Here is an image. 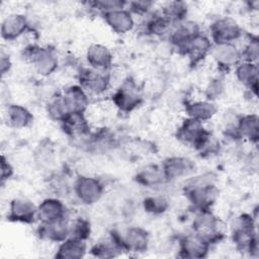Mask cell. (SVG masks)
<instances>
[{
  "mask_svg": "<svg viewBox=\"0 0 259 259\" xmlns=\"http://www.w3.org/2000/svg\"><path fill=\"white\" fill-rule=\"evenodd\" d=\"M185 195L195 210H210L219 195L215 176L212 173H204L193 177L185 186Z\"/></svg>",
  "mask_w": 259,
  "mask_h": 259,
  "instance_id": "cell-1",
  "label": "cell"
},
{
  "mask_svg": "<svg viewBox=\"0 0 259 259\" xmlns=\"http://www.w3.org/2000/svg\"><path fill=\"white\" fill-rule=\"evenodd\" d=\"M232 228L233 241L238 250L247 252L250 255H257L258 238L253 217L249 213L240 214L235 219Z\"/></svg>",
  "mask_w": 259,
  "mask_h": 259,
  "instance_id": "cell-2",
  "label": "cell"
},
{
  "mask_svg": "<svg viewBox=\"0 0 259 259\" xmlns=\"http://www.w3.org/2000/svg\"><path fill=\"white\" fill-rule=\"evenodd\" d=\"M22 56L33 65L36 73L44 77L53 74L59 65L58 57L54 49L29 45L23 50Z\"/></svg>",
  "mask_w": 259,
  "mask_h": 259,
  "instance_id": "cell-3",
  "label": "cell"
},
{
  "mask_svg": "<svg viewBox=\"0 0 259 259\" xmlns=\"http://www.w3.org/2000/svg\"><path fill=\"white\" fill-rule=\"evenodd\" d=\"M111 99L120 111L128 113L141 105L143 95L138 84L132 78H126L112 94Z\"/></svg>",
  "mask_w": 259,
  "mask_h": 259,
  "instance_id": "cell-4",
  "label": "cell"
},
{
  "mask_svg": "<svg viewBox=\"0 0 259 259\" xmlns=\"http://www.w3.org/2000/svg\"><path fill=\"white\" fill-rule=\"evenodd\" d=\"M221 226L220 220L210 210L197 211L192 223L193 233L197 234L210 245L222 240L224 233Z\"/></svg>",
  "mask_w": 259,
  "mask_h": 259,
  "instance_id": "cell-5",
  "label": "cell"
},
{
  "mask_svg": "<svg viewBox=\"0 0 259 259\" xmlns=\"http://www.w3.org/2000/svg\"><path fill=\"white\" fill-rule=\"evenodd\" d=\"M73 189L77 198L82 203L91 205L96 203L102 197L104 185L95 177L81 175L75 180Z\"/></svg>",
  "mask_w": 259,
  "mask_h": 259,
  "instance_id": "cell-6",
  "label": "cell"
},
{
  "mask_svg": "<svg viewBox=\"0 0 259 259\" xmlns=\"http://www.w3.org/2000/svg\"><path fill=\"white\" fill-rule=\"evenodd\" d=\"M209 30L212 44L235 42L243 34L241 26L231 17L218 18L210 24Z\"/></svg>",
  "mask_w": 259,
  "mask_h": 259,
  "instance_id": "cell-7",
  "label": "cell"
},
{
  "mask_svg": "<svg viewBox=\"0 0 259 259\" xmlns=\"http://www.w3.org/2000/svg\"><path fill=\"white\" fill-rule=\"evenodd\" d=\"M80 85L87 93L99 95L104 93L110 85V75L105 71L84 68L79 73Z\"/></svg>",
  "mask_w": 259,
  "mask_h": 259,
  "instance_id": "cell-8",
  "label": "cell"
},
{
  "mask_svg": "<svg viewBox=\"0 0 259 259\" xmlns=\"http://www.w3.org/2000/svg\"><path fill=\"white\" fill-rule=\"evenodd\" d=\"M209 55L221 70L235 68L242 61L240 49H238L235 42L212 44Z\"/></svg>",
  "mask_w": 259,
  "mask_h": 259,
  "instance_id": "cell-9",
  "label": "cell"
},
{
  "mask_svg": "<svg viewBox=\"0 0 259 259\" xmlns=\"http://www.w3.org/2000/svg\"><path fill=\"white\" fill-rule=\"evenodd\" d=\"M200 32V27L196 22L185 19L173 25L168 35V40L171 47L180 53L187 42Z\"/></svg>",
  "mask_w": 259,
  "mask_h": 259,
  "instance_id": "cell-10",
  "label": "cell"
},
{
  "mask_svg": "<svg viewBox=\"0 0 259 259\" xmlns=\"http://www.w3.org/2000/svg\"><path fill=\"white\" fill-rule=\"evenodd\" d=\"M7 219L11 222L31 224L37 219V206L27 198H14L9 203Z\"/></svg>",
  "mask_w": 259,
  "mask_h": 259,
  "instance_id": "cell-11",
  "label": "cell"
},
{
  "mask_svg": "<svg viewBox=\"0 0 259 259\" xmlns=\"http://www.w3.org/2000/svg\"><path fill=\"white\" fill-rule=\"evenodd\" d=\"M210 244L195 233L187 234L179 240V256L185 258H204L207 256Z\"/></svg>",
  "mask_w": 259,
  "mask_h": 259,
  "instance_id": "cell-12",
  "label": "cell"
},
{
  "mask_svg": "<svg viewBox=\"0 0 259 259\" xmlns=\"http://www.w3.org/2000/svg\"><path fill=\"white\" fill-rule=\"evenodd\" d=\"M211 47V39L207 35L200 32L187 42L180 54L188 58L190 65L195 66L200 63L207 55H209Z\"/></svg>",
  "mask_w": 259,
  "mask_h": 259,
  "instance_id": "cell-13",
  "label": "cell"
},
{
  "mask_svg": "<svg viewBox=\"0 0 259 259\" xmlns=\"http://www.w3.org/2000/svg\"><path fill=\"white\" fill-rule=\"evenodd\" d=\"M161 167L167 180L172 181L191 174L195 169V164L189 158L172 156L167 158Z\"/></svg>",
  "mask_w": 259,
  "mask_h": 259,
  "instance_id": "cell-14",
  "label": "cell"
},
{
  "mask_svg": "<svg viewBox=\"0 0 259 259\" xmlns=\"http://www.w3.org/2000/svg\"><path fill=\"white\" fill-rule=\"evenodd\" d=\"M29 29V21L25 15L11 13L7 15L1 23V37L5 40H15Z\"/></svg>",
  "mask_w": 259,
  "mask_h": 259,
  "instance_id": "cell-15",
  "label": "cell"
},
{
  "mask_svg": "<svg viewBox=\"0 0 259 259\" xmlns=\"http://www.w3.org/2000/svg\"><path fill=\"white\" fill-rule=\"evenodd\" d=\"M106 24L115 33L124 34L134 28L135 20L133 14L126 8L111 10L101 14Z\"/></svg>",
  "mask_w": 259,
  "mask_h": 259,
  "instance_id": "cell-16",
  "label": "cell"
},
{
  "mask_svg": "<svg viewBox=\"0 0 259 259\" xmlns=\"http://www.w3.org/2000/svg\"><path fill=\"white\" fill-rule=\"evenodd\" d=\"M120 238L125 251L145 252L150 243L149 233L141 227H130L120 234Z\"/></svg>",
  "mask_w": 259,
  "mask_h": 259,
  "instance_id": "cell-17",
  "label": "cell"
},
{
  "mask_svg": "<svg viewBox=\"0 0 259 259\" xmlns=\"http://www.w3.org/2000/svg\"><path fill=\"white\" fill-rule=\"evenodd\" d=\"M124 250L121 243L120 234L116 231H112L108 238L96 243L90 249L93 256L98 258H112L118 256Z\"/></svg>",
  "mask_w": 259,
  "mask_h": 259,
  "instance_id": "cell-18",
  "label": "cell"
},
{
  "mask_svg": "<svg viewBox=\"0 0 259 259\" xmlns=\"http://www.w3.org/2000/svg\"><path fill=\"white\" fill-rule=\"evenodd\" d=\"M36 233L41 240L61 243L69 237V221L65 218L56 222L40 223Z\"/></svg>",
  "mask_w": 259,
  "mask_h": 259,
  "instance_id": "cell-19",
  "label": "cell"
},
{
  "mask_svg": "<svg viewBox=\"0 0 259 259\" xmlns=\"http://www.w3.org/2000/svg\"><path fill=\"white\" fill-rule=\"evenodd\" d=\"M86 60L91 68L99 71H107L112 66L113 56L106 46L92 44L87 49Z\"/></svg>",
  "mask_w": 259,
  "mask_h": 259,
  "instance_id": "cell-20",
  "label": "cell"
},
{
  "mask_svg": "<svg viewBox=\"0 0 259 259\" xmlns=\"http://www.w3.org/2000/svg\"><path fill=\"white\" fill-rule=\"evenodd\" d=\"M64 133L71 138H86L90 134V125L86 119L85 113L73 112L68 114L61 121Z\"/></svg>",
  "mask_w": 259,
  "mask_h": 259,
  "instance_id": "cell-21",
  "label": "cell"
},
{
  "mask_svg": "<svg viewBox=\"0 0 259 259\" xmlns=\"http://www.w3.org/2000/svg\"><path fill=\"white\" fill-rule=\"evenodd\" d=\"M65 218L66 206L59 198L49 197L37 205V219L40 223L56 222Z\"/></svg>",
  "mask_w": 259,
  "mask_h": 259,
  "instance_id": "cell-22",
  "label": "cell"
},
{
  "mask_svg": "<svg viewBox=\"0 0 259 259\" xmlns=\"http://www.w3.org/2000/svg\"><path fill=\"white\" fill-rule=\"evenodd\" d=\"M70 113H85L89 105V94L81 85H71L62 93Z\"/></svg>",
  "mask_w": 259,
  "mask_h": 259,
  "instance_id": "cell-23",
  "label": "cell"
},
{
  "mask_svg": "<svg viewBox=\"0 0 259 259\" xmlns=\"http://www.w3.org/2000/svg\"><path fill=\"white\" fill-rule=\"evenodd\" d=\"M258 64L241 61L235 67V75L237 80L246 86L254 95L258 93Z\"/></svg>",
  "mask_w": 259,
  "mask_h": 259,
  "instance_id": "cell-24",
  "label": "cell"
},
{
  "mask_svg": "<svg viewBox=\"0 0 259 259\" xmlns=\"http://www.w3.org/2000/svg\"><path fill=\"white\" fill-rule=\"evenodd\" d=\"M205 131L206 128H204L203 122L194 118L187 117L177 128L176 137L182 143L193 147Z\"/></svg>",
  "mask_w": 259,
  "mask_h": 259,
  "instance_id": "cell-25",
  "label": "cell"
},
{
  "mask_svg": "<svg viewBox=\"0 0 259 259\" xmlns=\"http://www.w3.org/2000/svg\"><path fill=\"white\" fill-rule=\"evenodd\" d=\"M87 252V244L85 240L68 237L60 243L56 255L59 259H80Z\"/></svg>",
  "mask_w": 259,
  "mask_h": 259,
  "instance_id": "cell-26",
  "label": "cell"
},
{
  "mask_svg": "<svg viewBox=\"0 0 259 259\" xmlns=\"http://www.w3.org/2000/svg\"><path fill=\"white\" fill-rule=\"evenodd\" d=\"M218 111L217 105L210 100H196L186 102L185 112L187 117L194 118L201 122L211 119Z\"/></svg>",
  "mask_w": 259,
  "mask_h": 259,
  "instance_id": "cell-27",
  "label": "cell"
},
{
  "mask_svg": "<svg viewBox=\"0 0 259 259\" xmlns=\"http://www.w3.org/2000/svg\"><path fill=\"white\" fill-rule=\"evenodd\" d=\"M136 181L145 187H157L168 182L161 166L148 165L141 169L136 177Z\"/></svg>",
  "mask_w": 259,
  "mask_h": 259,
  "instance_id": "cell-28",
  "label": "cell"
},
{
  "mask_svg": "<svg viewBox=\"0 0 259 259\" xmlns=\"http://www.w3.org/2000/svg\"><path fill=\"white\" fill-rule=\"evenodd\" d=\"M237 132L240 139L257 143L259 138V118L257 114H245L238 118Z\"/></svg>",
  "mask_w": 259,
  "mask_h": 259,
  "instance_id": "cell-29",
  "label": "cell"
},
{
  "mask_svg": "<svg viewBox=\"0 0 259 259\" xmlns=\"http://www.w3.org/2000/svg\"><path fill=\"white\" fill-rule=\"evenodd\" d=\"M6 117L9 125L14 128H25L33 122L32 113L20 104L8 105Z\"/></svg>",
  "mask_w": 259,
  "mask_h": 259,
  "instance_id": "cell-30",
  "label": "cell"
},
{
  "mask_svg": "<svg viewBox=\"0 0 259 259\" xmlns=\"http://www.w3.org/2000/svg\"><path fill=\"white\" fill-rule=\"evenodd\" d=\"M173 25L174 24L165 15H163L161 11H157L146 21L145 31L154 36L169 35Z\"/></svg>",
  "mask_w": 259,
  "mask_h": 259,
  "instance_id": "cell-31",
  "label": "cell"
},
{
  "mask_svg": "<svg viewBox=\"0 0 259 259\" xmlns=\"http://www.w3.org/2000/svg\"><path fill=\"white\" fill-rule=\"evenodd\" d=\"M160 11L173 24H176L186 19L188 6L185 2H182V1H171V2H167L161 8Z\"/></svg>",
  "mask_w": 259,
  "mask_h": 259,
  "instance_id": "cell-32",
  "label": "cell"
},
{
  "mask_svg": "<svg viewBox=\"0 0 259 259\" xmlns=\"http://www.w3.org/2000/svg\"><path fill=\"white\" fill-rule=\"evenodd\" d=\"M47 112L52 119L60 122L68 114H70V111L68 109V106L65 102V99L62 93L56 94L53 97H51V99L47 104Z\"/></svg>",
  "mask_w": 259,
  "mask_h": 259,
  "instance_id": "cell-33",
  "label": "cell"
},
{
  "mask_svg": "<svg viewBox=\"0 0 259 259\" xmlns=\"http://www.w3.org/2000/svg\"><path fill=\"white\" fill-rule=\"evenodd\" d=\"M143 206L146 212L158 215L164 213L168 209L169 201L162 195H152L147 196L143 200Z\"/></svg>",
  "mask_w": 259,
  "mask_h": 259,
  "instance_id": "cell-34",
  "label": "cell"
},
{
  "mask_svg": "<svg viewBox=\"0 0 259 259\" xmlns=\"http://www.w3.org/2000/svg\"><path fill=\"white\" fill-rule=\"evenodd\" d=\"M91 234V224L84 218H76L69 222V237L87 240Z\"/></svg>",
  "mask_w": 259,
  "mask_h": 259,
  "instance_id": "cell-35",
  "label": "cell"
},
{
  "mask_svg": "<svg viewBox=\"0 0 259 259\" xmlns=\"http://www.w3.org/2000/svg\"><path fill=\"white\" fill-rule=\"evenodd\" d=\"M242 61L257 63L259 58V39L256 35H251L243 50H240Z\"/></svg>",
  "mask_w": 259,
  "mask_h": 259,
  "instance_id": "cell-36",
  "label": "cell"
},
{
  "mask_svg": "<svg viewBox=\"0 0 259 259\" xmlns=\"http://www.w3.org/2000/svg\"><path fill=\"white\" fill-rule=\"evenodd\" d=\"M88 4L90 7L97 9L102 14L111 10L125 8L127 2L121 1V0H97V1L89 2Z\"/></svg>",
  "mask_w": 259,
  "mask_h": 259,
  "instance_id": "cell-37",
  "label": "cell"
},
{
  "mask_svg": "<svg viewBox=\"0 0 259 259\" xmlns=\"http://www.w3.org/2000/svg\"><path fill=\"white\" fill-rule=\"evenodd\" d=\"M224 90H225V87L222 80L218 78L212 79L211 81H209V83L205 88V96L207 100L213 101L217 98H220L222 96V94L224 93Z\"/></svg>",
  "mask_w": 259,
  "mask_h": 259,
  "instance_id": "cell-38",
  "label": "cell"
},
{
  "mask_svg": "<svg viewBox=\"0 0 259 259\" xmlns=\"http://www.w3.org/2000/svg\"><path fill=\"white\" fill-rule=\"evenodd\" d=\"M128 7L127 8L130 10V12L132 14H139V15H143V14H147L151 11V9L153 8V6L155 5V3L153 1H148V0H140V1H132L127 3Z\"/></svg>",
  "mask_w": 259,
  "mask_h": 259,
  "instance_id": "cell-39",
  "label": "cell"
},
{
  "mask_svg": "<svg viewBox=\"0 0 259 259\" xmlns=\"http://www.w3.org/2000/svg\"><path fill=\"white\" fill-rule=\"evenodd\" d=\"M0 175H1V181L2 182L9 179L13 175V168L4 156L1 157V174Z\"/></svg>",
  "mask_w": 259,
  "mask_h": 259,
  "instance_id": "cell-40",
  "label": "cell"
},
{
  "mask_svg": "<svg viewBox=\"0 0 259 259\" xmlns=\"http://www.w3.org/2000/svg\"><path fill=\"white\" fill-rule=\"evenodd\" d=\"M11 66H12V63H11L10 57L8 56V54H6L2 50L1 54H0V71H1V75L4 76L5 74H7L10 71Z\"/></svg>",
  "mask_w": 259,
  "mask_h": 259,
  "instance_id": "cell-41",
  "label": "cell"
}]
</instances>
